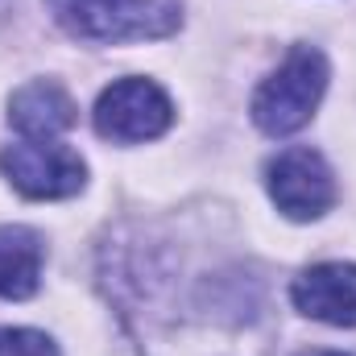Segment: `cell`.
<instances>
[{"mask_svg":"<svg viewBox=\"0 0 356 356\" xmlns=\"http://www.w3.org/2000/svg\"><path fill=\"white\" fill-rule=\"evenodd\" d=\"M46 8L79 42L166 38L182 21V0H46Z\"/></svg>","mask_w":356,"mask_h":356,"instance_id":"6da1fadb","label":"cell"},{"mask_svg":"<svg viewBox=\"0 0 356 356\" xmlns=\"http://www.w3.org/2000/svg\"><path fill=\"white\" fill-rule=\"evenodd\" d=\"M323 91H327V58L315 46H294L282 58V67L257 88L253 120L269 137H290L315 116Z\"/></svg>","mask_w":356,"mask_h":356,"instance_id":"7a4b0ae2","label":"cell"},{"mask_svg":"<svg viewBox=\"0 0 356 356\" xmlns=\"http://www.w3.org/2000/svg\"><path fill=\"white\" fill-rule=\"evenodd\" d=\"M175 104L154 79H120L95 104V133L116 145L154 141L170 129Z\"/></svg>","mask_w":356,"mask_h":356,"instance_id":"3957f363","label":"cell"},{"mask_svg":"<svg viewBox=\"0 0 356 356\" xmlns=\"http://www.w3.org/2000/svg\"><path fill=\"white\" fill-rule=\"evenodd\" d=\"M0 170L25 199H67L79 195L88 178V166L75 149L58 141H29V137L0 149Z\"/></svg>","mask_w":356,"mask_h":356,"instance_id":"277c9868","label":"cell"},{"mask_svg":"<svg viewBox=\"0 0 356 356\" xmlns=\"http://www.w3.org/2000/svg\"><path fill=\"white\" fill-rule=\"evenodd\" d=\"M266 182L269 199L290 220H319L336 203V178L327 170L323 154H315L311 145H294L277 154L266 170Z\"/></svg>","mask_w":356,"mask_h":356,"instance_id":"5b68a950","label":"cell"},{"mask_svg":"<svg viewBox=\"0 0 356 356\" xmlns=\"http://www.w3.org/2000/svg\"><path fill=\"white\" fill-rule=\"evenodd\" d=\"M290 298L302 315L332 323V327H356V266L348 261H323L302 269L290 286Z\"/></svg>","mask_w":356,"mask_h":356,"instance_id":"8992f818","label":"cell"},{"mask_svg":"<svg viewBox=\"0 0 356 356\" xmlns=\"http://www.w3.org/2000/svg\"><path fill=\"white\" fill-rule=\"evenodd\" d=\"M79 120V108L67 91L50 79L25 83L8 99V124L17 133H25L29 141H54L58 133H67Z\"/></svg>","mask_w":356,"mask_h":356,"instance_id":"52a82bcc","label":"cell"},{"mask_svg":"<svg viewBox=\"0 0 356 356\" xmlns=\"http://www.w3.org/2000/svg\"><path fill=\"white\" fill-rule=\"evenodd\" d=\"M46 245L33 228L0 224V298H29L42 282Z\"/></svg>","mask_w":356,"mask_h":356,"instance_id":"ba28073f","label":"cell"},{"mask_svg":"<svg viewBox=\"0 0 356 356\" xmlns=\"http://www.w3.org/2000/svg\"><path fill=\"white\" fill-rule=\"evenodd\" d=\"M0 356H58L54 340L33 327H0Z\"/></svg>","mask_w":356,"mask_h":356,"instance_id":"9c48e42d","label":"cell"},{"mask_svg":"<svg viewBox=\"0 0 356 356\" xmlns=\"http://www.w3.org/2000/svg\"><path fill=\"white\" fill-rule=\"evenodd\" d=\"M298 356H344V353H327V348H311V353H298Z\"/></svg>","mask_w":356,"mask_h":356,"instance_id":"30bf717a","label":"cell"}]
</instances>
